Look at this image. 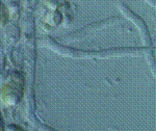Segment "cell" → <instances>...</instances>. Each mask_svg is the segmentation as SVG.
Masks as SVG:
<instances>
[{
	"label": "cell",
	"mask_w": 156,
	"mask_h": 131,
	"mask_svg": "<svg viewBox=\"0 0 156 131\" xmlns=\"http://www.w3.org/2000/svg\"><path fill=\"white\" fill-rule=\"evenodd\" d=\"M8 131H23V130L20 129V127H16V126H10L8 128Z\"/></svg>",
	"instance_id": "obj_1"
},
{
	"label": "cell",
	"mask_w": 156,
	"mask_h": 131,
	"mask_svg": "<svg viewBox=\"0 0 156 131\" xmlns=\"http://www.w3.org/2000/svg\"><path fill=\"white\" fill-rule=\"evenodd\" d=\"M0 131H3V121L1 114H0Z\"/></svg>",
	"instance_id": "obj_2"
}]
</instances>
